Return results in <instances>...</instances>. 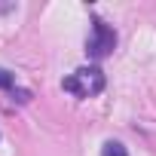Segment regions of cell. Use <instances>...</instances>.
<instances>
[{
	"instance_id": "cell-4",
	"label": "cell",
	"mask_w": 156,
	"mask_h": 156,
	"mask_svg": "<svg viewBox=\"0 0 156 156\" xmlns=\"http://www.w3.org/2000/svg\"><path fill=\"white\" fill-rule=\"evenodd\" d=\"M12 83H16V76H12L9 70L0 67V89H12Z\"/></svg>"
},
{
	"instance_id": "cell-3",
	"label": "cell",
	"mask_w": 156,
	"mask_h": 156,
	"mask_svg": "<svg viewBox=\"0 0 156 156\" xmlns=\"http://www.w3.org/2000/svg\"><path fill=\"white\" fill-rule=\"evenodd\" d=\"M101 156H129V153H126V147H122L119 141H107V144L101 147Z\"/></svg>"
},
{
	"instance_id": "cell-1",
	"label": "cell",
	"mask_w": 156,
	"mask_h": 156,
	"mask_svg": "<svg viewBox=\"0 0 156 156\" xmlns=\"http://www.w3.org/2000/svg\"><path fill=\"white\" fill-rule=\"evenodd\" d=\"M64 89L76 98H92L104 89V73L98 67H80V70H73L67 80H64Z\"/></svg>"
},
{
	"instance_id": "cell-2",
	"label": "cell",
	"mask_w": 156,
	"mask_h": 156,
	"mask_svg": "<svg viewBox=\"0 0 156 156\" xmlns=\"http://www.w3.org/2000/svg\"><path fill=\"white\" fill-rule=\"evenodd\" d=\"M113 46H116V34H113V28L104 25L101 19H95V22H92V37H89L86 52H89L92 58H107V55L113 52Z\"/></svg>"
}]
</instances>
